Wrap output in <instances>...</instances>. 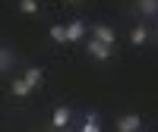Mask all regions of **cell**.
Wrapping results in <instances>:
<instances>
[{"mask_svg": "<svg viewBox=\"0 0 158 132\" xmlns=\"http://www.w3.org/2000/svg\"><path fill=\"white\" fill-rule=\"evenodd\" d=\"M92 29V38H95V41H101V44H108V47H114V29L111 25H104V22H95V25H89Z\"/></svg>", "mask_w": 158, "mask_h": 132, "instance_id": "6da1fadb", "label": "cell"}, {"mask_svg": "<svg viewBox=\"0 0 158 132\" xmlns=\"http://www.w3.org/2000/svg\"><path fill=\"white\" fill-rule=\"evenodd\" d=\"M139 126H142V116H139V113L117 116V132H139Z\"/></svg>", "mask_w": 158, "mask_h": 132, "instance_id": "7a4b0ae2", "label": "cell"}, {"mask_svg": "<svg viewBox=\"0 0 158 132\" xmlns=\"http://www.w3.org/2000/svg\"><path fill=\"white\" fill-rule=\"evenodd\" d=\"M67 29V41H82V35L89 32V25L82 22V19H76V22H70V25H63Z\"/></svg>", "mask_w": 158, "mask_h": 132, "instance_id": "3957f363", "label": "cell"}, {"mask_svg": "<svg viewBox=\"0 0 158 132\" xmlns=\"http://www.w3.org/2000/svg\"><path fill=\"white\" fill-rule=\"evenodd\" d=\"M111 54H114V50H111L108 44L95 41V38H92V41H89V57H95V60H111Z\"/></svg>", "mask_w": 158, "mask_h": 132, "instance_id": "277c9868", "label": "cell"}, {"mask_svg": "<svg viewBox=\"0 0 158 132\" xmlns=\"http://www.w3.org/2000/svg\"><path fill=\"white\" fill-rule=\"evenodd\" d=\"M70 120H73L70 107H67V104H60V107L54 110V129H67V126H70Z\"/></svg>", "mask_w": 158, "mask_h": 132, "instance_id": "5b68a950", "label": "cell"}, {"mask_svg": "<svg viewBox=\"0 0 158 132\" xmlns=\"http://www.w3.org/2000/svg\"><path fill=\"white\" fill-rule=\"evenodd\" d=\"M79 132H101V116H98L95 110H89V113H85V123H82Z\"/></svg>", "mask_w": 158, "mask_h": 132, "instance_id": "8992f818", "label": "cell"}, {"mask_svg": "<svg viewBox=\"0 0 158 132\" xmlns=\"http://www.w3.org/2000/svg\"><path fill=\"white\" fill-rule=\"evenodd\" d=\"M13 63H16V54H13L10 47H0V72H10Z\"/></svg>", "mask_w": 158, "mask_h": 132, "instance_id": "52a82bcc", "label": "cell"}, {"mask_svg": "<svg viewBox=\"0 0 158 132\" xmlns=\"http://www.w3.org/2000/svg\"><path fill=\"white\" fill-rule=\"evenodd\" d=\"M10 88H13V95H16V98H29V91H32V85L25 82L22 76H19V79H13V85H10Z\"/></svg>", "mask_w": 158, "mask_h": 132, "instance_id": "ba28073f", "label": "cell"}, {"mask_svg": "<svg viewBox=\"0 0 158 132\" xmlns=\"http://www.w3.org/2000/svg\"><path fill=\"white\" fill-rule=\"evenodd\" d=\"M22 79H25V82H29V85L35 88V85H38V82L44 79V72H41V66H29V69L22 72Z\"/></svg>", "mask_w": 158, "mask_h": 132, "instance_id": "9c48e42d", "label": "cell"}, {"mask_svg": "<svg viewBox=\"0 0 158 132\" xmlns=\"http://www.w3.org/2000/svg\"><path fill=\"white\" fill-rule=\"evenodd\" d=\"M146 38H149V29H146V25H136V29L130 32V41H133V44H146Z\"/></svg>", "mask_w": 158, "mask_h": 132, "instance_id": "30bf717a", "label": "cell"}, {"mask_svg": "<svg viewBox=\"0 0 158 132\" xmlns=\"http://www.w3.org/2000/svg\"><path fill=\"white\" fill-rule=\"evenodd\" d=\"M19 13H25V16H35V13H38V0H19Z\"/></svg>", "mask_w": 158, "mask_h": 132, "instance_id": "8fae6325", "label": "cell"}, {"mask_svg": "<svg viewBox=\"0 0 158 132\" xmlns=\"http://www.w3.org/2000/svg\"><path fill=\"white\" fill-rule=\"evenodd\" d=\"M139 10L146 13V16H155L158 13V0H139Z\"/></svg>", "mask_w": 158, "mask_h": 132, "instance_id": "7c38bea8", "label": "cell"}, {"mask_svg": "<svg viewBox=\"0 0 158 132\" xmlns=\"http://www.w3.org/2000/svg\"><path fill=\"white\" fill-rule=\"evenodd\" d=\"M51 38H54V41H67V29H63V25H51Z\"/></svg>", "mask_w": 158, "mask_h": 132, "instance_id": "4fadbf2b", "label": "cell"}]
</instances>
